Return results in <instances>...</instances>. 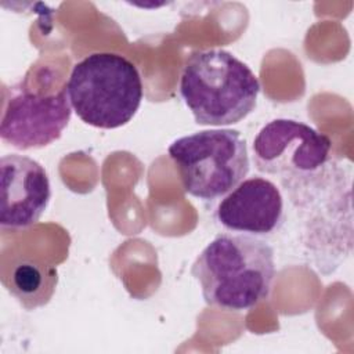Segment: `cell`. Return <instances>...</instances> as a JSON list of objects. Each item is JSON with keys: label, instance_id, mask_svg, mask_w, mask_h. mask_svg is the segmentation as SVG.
I'll return each mask as SVG.
<instances>
[{"label": "cell", "instance_id": "obj_4", "mask_svg": "<svg viewBox=\"0 0 354 354\" xmlns=\"http://www.w3.org/2000/svg\"><path fill=\"white\" fill-rule=\"evenodd\" d=\"M187 194L216 201L232 191L249 173L246 141L238 130H203L174 140L169 149Z\"/></svg>", "mask_w": 354, "mask_h": 354}, {"label": "cell", "instance_id": "obj_7", "mask_svg": "<svg viewBox=\"0 0 354 354\" xmlns=\"http://www.w3.org/2000/svg\"><path fill=\"white\" fill-rule=\"evenodd\" d=\"M1 230H25L39 221L51 198L47 171L35 159L10 153L0 159Z\"/></svg>", "mask_w": 354, "mask_h": 354}, {"label": "cell", "instance_id": "obj_6", "mask_svg": "<svg viewBox=\"0 0 354 354\" xmlns=\"http://www.w3.org/2000/svg\"><path fill=\"white\" fill-rule=\"evenodd\" d=\"M72 116L66 88L55 94L24 91L8 100L0 124V137L17 149L43 148L57 141Z\"/></svg>", "mask_w": 354, "mask_h": 354}, {"label": "cell", "instance_id": "obj_2", "mask_svg": "<svg viewBox=\"0 0 354 354\" xmlns=\"http://www.w3.org/2000/svg\"><path fill=\"white\" fill-rule=\"evenodd\" d=\"M260 83L232 53L212 48L191 55L180 79V94L201 126L243 120L257 104Z\"/></svg>", "mask_w": 354, "mask_h": 354}, {"label": "cell", "instance_id": "obj_3", "mask_svg": "<svg viewBox=\"0 0 354 354\" xmlns=\"http://www.w3.org/2000/svg\"><path fill=\"white\" fill-rule=\"evenodd\" d=\"M65 88L75 113L98 129L124 126L142 101L137 66L113 53H94L75 64Z\"/></svg>", "mask_w": 354, "mask_h": 354}, {"label": "cell", "instance_id": "obj_9", "mask_svg": "<svg viewBox=\"0 0 354 354\" xmlns=\"http://www.w3.org/2000/svg\"><path fill=\"white\" fill-rule=\"evenodd\" d=\"M3 282L24 308L33 310L51 300L58 282V271L53 266L22 259L12 264Z\"/></svg>", "mask_w": 354, "mask_h": 354}, {"label": "cell", "instance_id": "obj_8", "mask_svg": "<svg viewBox=\"0 0 354 354\" xmlns=\"http://www.w3.org/2000/svg\"><path fill=\"white\" fill-rule=\"evenodd\" d=\"M283 199L278 187L264 177L241 181L220 201L216 218L227 230L249 235H270L279 228Z\"/></svg>", "mask_w": 354, "mask_h": 354}, {"label": "cell", "instance_id": "obj_1", "mask_svg": "<svg viewBox=\"0 0 354 354\" xmlns=\"http://www.w3.org/2000/svg\"><path fill=\"white\" fill-rule=\"evenodd\" d=\"M191 274L206 304L246 311L270 295L275 277L274 249L253 235L218 234L198 254Z\"/></svg>", "mask_w": 354, "mask_h": 354}, {"label": "cell", "instance_id": "obj_5", "mask_svg": "<svg viewBox=\"0 0 354 354\" xmlns=\"http://www.w3.org/2000/svg\"><path fill=\"white\" fill-rule=\"evenodd\" d=\"M330 138L295 119H274L253 141L256 169L266 174L301 176L317 171L329 159Z\"/></svg>", "mask_w": 354, "mask_h": 354}]
</instances>
